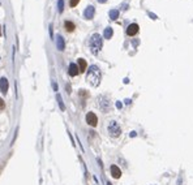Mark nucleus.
Listing matches in <instances>:
<instances>
[{"mask_svg":"<svg viewBox=\"0 0 193 185\" xmlns=\"http://www.w3.org/2000/svg\"><path fill=\"white\" fill-rule=\"evenodd\" d=\"M100 78H102V73H100V69L97 67V65H92V67H89V70L86 73V81L97 88V86L100 83Z\"/></svg>","mask_w":193,"mask_h":185,"instance_id":"nucleus-1","label":"nucleus"},{"mask_svg":"<svg viewBox=\"0 0 193 185\" xmlns=\"http://www.w3.org/2000/svg\"><path fill=\"white\" fill-rule=\"evenodd\" d=\"M89 46H90V50H92V52L94 53V55H97V53L100 51L102 46H103V39H102V37L99 34H93L92 38H90V42H89Z\"/></svg>","mask_w":193,"mask_h":185,"instance_id":"nucleus-2","label":"nucleus"},{"mask_svg":"<svg viewBox=\"0 0 193 185\" xmlns=\"http://www.w3.org/2000/svg\"><path fill=\"white\" fill-rule=\"evenodd\" d=\"M107 130H108V134L113 138H116L121 134V128L116 121H110V124L107 126Z\"/></svg>","mask_w":193,"mask_h":185,"instance_id":"nucleus-3","label":"nucleus"},{"mask_svg":"<svg viewBox=\"0 0 193 185\" xmlns=\"http://www.w3.org/2000/svg\"><path fill=\"white\" fill-rule=\"evenodd\" d=\"M98 106L103 112H107L110 110V102L106 96H99L98 98Z\"/></svg>","mask_w":193,"mask_h":185,"instance_id":"nucleus-4","label":"nucleus"},{"mask_svg":"<svg viewBox=\"0 0 193 185\" xmlns=\"http://www.w3.org/2000/svg\"><path fill=\"white\" fill-rule=\"evenodd\" d=\"M86 123L90 125V126H97L98 124V117L94 112H87L86 113Z\"/></svg>","mask_w":193,"mask_h":185,"instance_id":"nucleus-5","label":"nucleus"},{"mask_svg":"<svg viewBox=\"0 0 193 185\" xmlns=\"http://www.w3.org/2000/svg\"><path fill=\"white\" fill-rule=\"evenodd\" d=\"M138 30H140V26L137 25V24H131L128 27H127V34L129 35V37H133V35H136L138 33Z\"/></svg>","mask_w":193,"mask_h":185,"instance_id":"nucleus-6","label":"nucleus"},{"mask_svg":"<svg viewBox=\"0 0 193 185\" xmlns=\"http://www.w3.org/2000/svg\"><path fill=\"white\" fill-rule=\"evenodd\" d=\"M94 13H95V8L93 5H89L86 9H85V12H84V17L86 20H92L94 17Z\"/></svg>","mask_w":193,"mask_h":185,"instance_id":"nucleus-7","label":"nucleus"},{"mask_svg":"<svg viewBox=\"0 0 193 185\" xmlns=\"http://www.w3.org/2000/svg\"><path fill=\"white\" fill-rule=\"evenodd\" d=\"M8 88H9V82L5 77H2L0 78V91L3 94H7L8 93Z\"/></svg>","mask_w":193,"mask_h":185,"instance_id":"nucleus-8","label":"nucleus"},{"mask_svg":"<svg viewBox=\"0 0 193 185\" xmlns=\"http://www.w3.org/2000/svg\"><path fill=\"white\" fill-rule=\"evenodd\" d=\"M69 76H72V77H76V76L80 73V69H78V65L74 64V63H71L69 64Z\"/></svg>","mask_w":193,"mask_h":185,"instance_id":"nucleus-9","label":"nucleus"},{"mask_svg":"<svg viewBox=\"0 0 193 185\" xmlns=\"http://www.w3.org/2000/svg\"><path fill=\"white\" fill-rule=\"evenodd\" d=\"M56 47H58L59 51H64V48H65V42H64V38L61 35L56 37Z\"/></svg>","mask_w":193,"mask_h":185,"instance_id":"nucleus-10","label":"nucleus"},{"mask_svg":"<svg viewBox=\"0 0 193 185\" xmlns=\"http://www.w3.org/2000/svg\"><path fill=\"white\" fill-rule=\"evenodd\" d=\"M111 175H112V177L119 179V177L121 176V171H120V168H119L118 166H115V164H112V166H111Z\"/></svg>","mask_w":193,"mask_h":185,"instance_id":"nucleus-11","label":"nucleus"},{"mask_svg":"<svg viewBox=\"0 0 193 185\" xmlns=\"http://www.w3.org/2000/svg\"><path fill=\"white\" fill-rule=\"evenodd\" d=\"M87 68V63L86 60L84 59H78V69H80V72H85Z\"/></svg>","mask_w":193,"mask_h":185,"instance_id":"nucleus-12","label":"nucleus"},{"mask_svg":"<svg viewBox=\"0 0 193 185\" xmlns=\"http://www.w3.org/2000/svg\"><path fill=\"white\" fill-rule=\"evenodd\" d=\"M112 35H113V30H112V27H110V26L106 27V29H105V33H103L105 39H111Z\"/></svg>","mask_w":193,"mask_h":185,"instance_id":"nucleus-13","label":"nucleus"},{"mask_svg":"<svg viewBox=\"0 0 193 185\" xmlns=\"http://www.w3.org/2000/svg\"><path fill=\"white\" fill-rule=\"evenodd\" d=\"M108 16H110V18L113 20V21L118 20V18H119V10H118V9H111L110 12H108Z\"/></svg>","mask_w":193,"mask_h":185,"instance_id":"nucleus-14","label":"nucleus"},{"mask_svg":"<svg viewBox=\"0 0 193 185\" xmlns=\"http://www.w3.org/2000/svg\"><path fill=\"white\" fill-rule=\"evenodd\" d=\"M64 26H65V29H67V31H73L74 29H76V26H74V24L73 22H71V21H65L64 22Z\"/></svg>","mask_w":193,"mask_h":185,"instance_id":"nucleus-15","label":"nucleus"},{"mask_svg":"<svg viewBox=\"0 0 193 185\" xmlns=\"http://www.w3.org/2000/svg\"><path fill=\"white\" fill-rule=\"evenodd\" d=\"M56 99H58V103H59V107H60V110H61V111H64V110H65V106H64V103H63L61 95H60V94H58V95H56Z\"/></svg>","mask_w":193,"mask_h":185,"instance_id":"nucleus-16","label":"nucleus"},{"mask_svg":"<svg viewBox=\"0 0 193 185\" xmlns=\"http://www.w3.org/2000/svg\"><path fill=\"white\" fill-rule=\"evenodd\" d=\"M58 9H59V13H63V10H64V0H59L58 2Z\"/></svg>","mask_w":193,"mask_h":185,"instance_id":"nucleus-17","label":"nucleus"},{"mask_svg":"<svg viewBox=\"0 0 193 185\" xmlns=\"http://www.w3.org/2000/svg\"><path fill=\"white\" fill-rule=\"evenodd\" d=\"M78 3H80V0H69V5H71L72 8H74Z\"/></svg>","mask_w":193,"mask_h":185,"instance_id":"nucleus-18","label":"nucleus"},{"mask_svg":"<svg viewBox=\"0 0 193 185\" xmlns=\"http://www.w3.org/2000/svg\"><path fill=\"white\" fill-rule=\"evenodd\" d=\"M4 108H5V102L2 99V98H0V111H3Z\"/></svg>","mask_w":193,"mask_h":185,"instance_id":"nucleus-19","label":"nucleus"},{"mask_svg":"<svg viewBox=\"0 0 193 185\" xmlns=\"http://www.w3.org/2000/svg\"><path fill=\"white\" fill-rule=\"evenodd\" d=\"M52 88H54L55 91H58V83H56V82H52Z\"/></svg>","mask_w":193,"mask_h":185,"instance_id":"nucleus-20","label":"nucleus"},{"mask_svg":"<svg viewBox=\"0 0 193 185\" xmlns=\"http://www.w3.org/2000/svg\"><path fill=\"white\" fill-rule=\"evenodd\" d=\"M149 16H150V17H151L153 20H157V16H155L154 13H151V12H149Z\"/></svg>","mask_w":193,"mask_h":185,"instance_id":"nucleus-21","label":"nucleus"},{"mask_svg":"<svg viewBox=\"0 0 193 185\" xmlns=\"http://www.w3.org/2000/svg\"><path fill=\"white\" fill-rule=\"evenodd\" d=\"M116 107H118V108H121V107H123V104H121L120 102H118V103H116Z\"/></svg>","mask_w":193,"mask_h":185,"instance_id":"nucleus-22","label":"nucleus"},{"mask_svg":"<svg viewBox=\"0 0 193 185\" xmlns=\"http://www.w3.org/2000/svg\"><path fill=\"white\" fill-rule=\"evenodd\" d=\"M50 35H51V38H52V25H50Z\"/></svg>","mask_w":193,"mask_h":185,"instance_id":"nucleus-23","label":"nucleus"},{"mask_svg":"<svg viewBox=\"0 0 193 185\" xmlns=\"http://www.w3.org/2000/svg\"><path fill=\"white\" fill-rule=\"evenodd\" d=\"M107 0H98V3H100V4H103V3H106Z\"/></svg>","mask_w":193,"mask_h":185,"instance_id":"nucleus-24","label":"nucleus"},{"mask_svg":"<svg viewBox=\"0 0 193 185\" xmlns=\"http://www.w3.org/2000/svg\"><path fill=\"white\" fill-rule=\"evenodd\" d=\"M67 90H68V93H71V86L69 85H67Z\"/></svg>","mask_w":193,"mask_h":185,"instance_id":"nucleus-25","label":"nucleus"},{"mask_svg":"<svg viewBox=\"0 0 193 185\" xmlns=\"http://www.w3.org/2000/svg\"><path fill=\"white\" fill-rule=\"evenodd\" d=\"M131 137H136V132H131Z\"/></svg>","mask_w":193,"mask_h":185,"instance_id":"nucleus-26","label":"nucleus"},{"mask_svg":"<svg viewBox=\"0 0 193 185\" xmlns=\"http://www.w3.org/2000/svg\"><path fill=\"white\" fill-rule=\"evenodd\" d=\"M0 35H2V27H0Z\"/></svg>","mask_w":193,"mask_h":185,"instance_id":"nucleus-27","label":"nucleus"},{"mask_svg":"<svg viewBox=\"0 0 193 185\" xmlns=\"http://www.w3.org/2000/svg\"><path fill=\"white\" fill-rule=\"evenodd\" d=\"M107 185H112V184H111V182H107Z\"/></svg>","mask_w":193,"mask_h":185,"instance_id":"nucleus-28","label":"nucleus"}]
</instances>
